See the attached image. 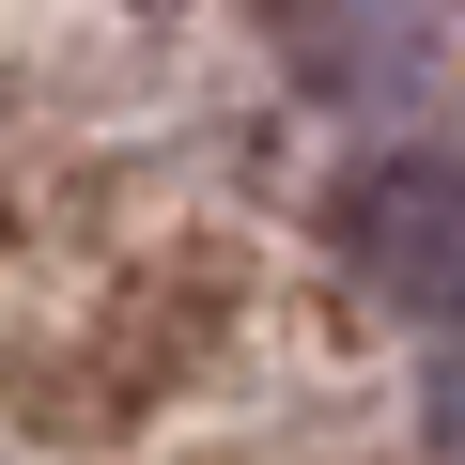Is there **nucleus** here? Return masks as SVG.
Segmentation results:
<instances>
[{
	"instance_id": "nucleus-1",
	"label": "nucleus",
	"mask_w": 465,
	"mask_h": 465,
	"mask_svg": "<svg viewBox=\"0 0 465 465\" xmlns=\"http://www.w3.org/2000/svg\"><path fill=\"white\" fill-rule=\"evenodd\" d=\"M341 249L403 311H465V155H388L341 186Z\"/></svg>"
}]
</instances>
